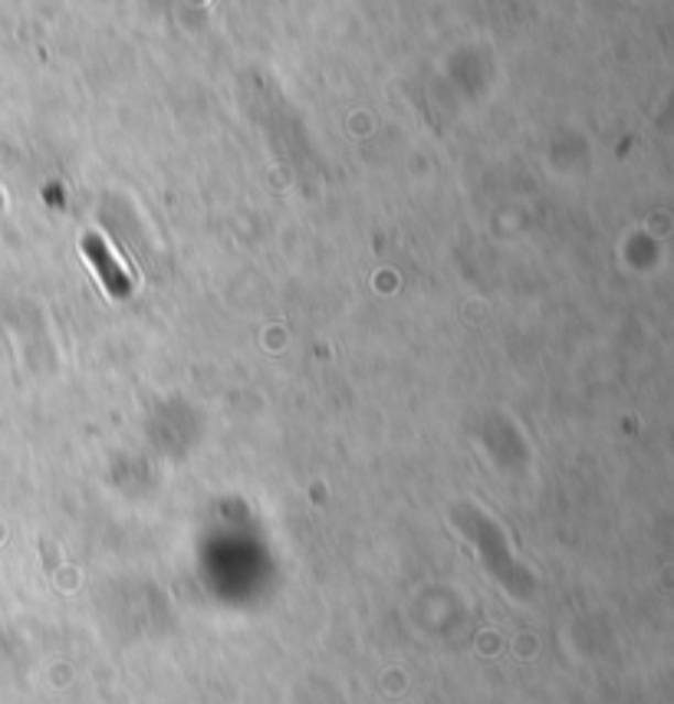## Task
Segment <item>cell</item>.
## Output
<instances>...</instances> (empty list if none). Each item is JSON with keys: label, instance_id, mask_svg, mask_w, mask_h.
<instances>
[{"label": "cell", "instance_id": "6da1fadb", "mask_svg": "<svg viewBox=\"0 0 674 704\" xmlns=\"http://www.w3.org/2000/svg\"><path fill=\"white\" fill-rule=\"evenodd\" d=\"M83 253H86V260L93 263V270L99 273L102 286H106V290H109L116 300L129 296V290H132V280H129V273L122 270V263L112 257V250L106 247V240L96 235V231L83 235Z\"/></svg>", "mask_w": 674, "mask_h": 704}]
</instances>
